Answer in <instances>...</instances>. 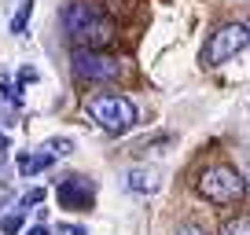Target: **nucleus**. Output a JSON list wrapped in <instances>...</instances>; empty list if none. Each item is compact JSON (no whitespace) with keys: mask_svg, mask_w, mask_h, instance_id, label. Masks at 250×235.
I'll return each instance as SVG.
<instances>
[{"mask_svg":"<svg viewBox=\"0 0 250 235\" xmlns=\"http://www.w3.org/2000/svg\"><path fill=\"white\" fill-rule=\"evenodd\" d=\"M62 26L78 48H100L114 37V22L96 4H85V0H74L62 8Z\"/></svg>","mask_w":250,"mask_h":235,"instance_id":"1","label":"nucleus"},{"mask_svg":"<svg viewBox=\"0 0 250 235\" xmlns=\"http://www.w3.org/2000/svg\"><path fill=\"white\" fill-rule=\"evenodd\" d=\"M88 114H92V121H100V129H107V133H129L136 121V107L133 99H125V96L118 92H103V96H92L88 99Z\"/></svg>","mask_w":250,"mask_h":235,"instance_id":"2","label":"nucleus"},{"mask_svg":"<svg viewBox=\"0 0 250 235\" xmlns=\"http://www.w3.org/2000/svg\"><path fill=\"white\" fill-rule=\"evenodd\" d=\"M247 184H243V173L232 165H210V169L199 176V195L210 198L217 206H232L235 198H243Z\"/></svg>","mask_w":250,"mask_h":235,"instance_id":"3","label":"nucleus"},{"mask_svg":"<svg viewBox=\"0 0 250 235\" xmlns=\"http://www.w3.org/2000/svg\"><path fill=\"white\" fill-rule=\"evenodd\" d=\"M243 48H247V26L243 22H225V26H217V30L210 33L203 63L206 66H221V63H228V59H235Z\"/></svg>","mask_w":250,"mask_h":235,"instance_id":"4","label":"nucleus"},{"mask_svg":"<svg viewBox=\"0 0 250 235\" xmlns=\"http://www.w3.org/2000/svg\"><path fill=\"white\" fill-rule=\"evenodd\" d=\"M74 74L85 81H114L122 74V63L114 55H103L96 48H78L74 52Z\"/></svg>","mask_w":250,"mask_h":235,"instance_id":"5","label":"nucleus"},{"mask_svg":"<svg viewBox=\"0 0 250 235\" xmlns=\"http://www.w3.org/2000/svg\"><path fill=\"white\" fill-rule=\"evenodd\" d=\"M55 195H59L62 210H88L96 198V184L88 176H66V180H59Z\"/></svg>","mask_w":250,"mask_h":235,"instance_id":"6","label":"nucleus"},{"mask_svg":"<svg viewBox=\"0 0 250 235\" xmlns=\"http://www.w3.org/2000/svg\"><path fill=\"white\" fill-rule=\"evenodd\" d=\"M48 165H52V155H48V151H26V155H19V173H22V176H37Z\"/></svg>","mask_w":250,"mask_h":235,"instance_id":"7","label":"nucleus"},{"mask_svg":"<svg viewBox=\"0 0 250 235\" xmlns=\"http://www.w3.org/2000/svg\"><path fill=\"white\" fill-rule=\"evenodd\" d=\"M125 188L136 191V195H151V191L158 188V180H155V173H151V169H133L129 176H125Z\"/></svg>","mask_w":250,"mask_h":235,"instance_id":"8","label":"nucleus"},{"mask_svg":"<svg viewBox=\"0 0 250 235\" xmlns=\"http://www.w3.org/2000/svg\"><path fill=\"white\" fill-rule=\"evenodd\" d=\"M30 15H33V0H22L19 11H15V19H11V33H22L26 22H30Z\"/></svg>","mask_w":250,"mask_h":235,"instance_id":"9","label":"nucleus"},{"mask_svg":"<svg viewBox=\"0 0 250 235\" xmlns=\"http://www.w3.org/2000/svg\"><path fill=\"white\" fill-rule=\"evenodd\" d=\"M0 99H8V103H22V96H19V85H11L8 78H4V74H0Z\"/></svg>","mask_w":250,"mask_h":235,"instance_id":"10","label":"nucleus"},{"mask_svg":"<svg viewBox=\"0 0 250 235\" xmlns=\"http://www.w3.org/2000/svg\"><path fill=\"white\" fill-rule=\"evenodd\" d=\"M4 235H19V228H22V213H11V217H4Z\"/></svg>","mask_w":250,"mask_h":235,"instance_id":"11","label":"nucleus"},{"mask_svg":"<svg viewBox=\"0 0 250 235\" xmlns=\"http://www.w3.org/2000/svg\"><path fill=\"white\" fill-rule=\"evenodd\" d=\"M221 235H247V217H235V220H228Z\"/></svg>","mask_w":250,"mask_h":235,"instance_id":"12","label":"nucleus"},{"mask_svg":"<svg viewBox=\"0 0 250 235\" xmlns=\"http://www.w3.org/2000/svg\"><path fill=\"white\" fill-rule=\"evenodd\" d=\"M70 147H74V143L70 140H48V155H70Z\"/></svg>","mask_w":250,"mask_h":235,"instance_id":"13","label":"nucleus"},{"mask_svg":"<svg viewBox=\"0 0 250 235\" xmlns=\"http://www.w3.org/2000/svg\"><path fill=\"white\" fill-rule=\"evenodd\" d=\"M33 81H37V70H33V66H22V70H19V88L33 85Z\"/></svg>","mask_w":250,"mask_h":235,"instance_id":"14","label":"nucleus"},{"mask_svg":"<svg viewBox=\"0 0 250 235\" xmlns=\"http://www.w3.org/2000/svg\"><path fill=\"white\" fill-rule=\"evenodd\" d=\"M177 235H206V228H199V224H180Z\"/></svg>","mask_w":250,"mask_h":235,"instance_id":"15","label":"nucleus"},{"mask_svg":"<svg viewBox=\"0 0 250 235\" xmlns=\"http://www.w3.org/2000/svg\"><path fill=\"white\" fill-rule=\"evenodd\" d=\"M41 198H44V191H37V188H33V191H30V195H26V198H22V206H37V202H41Z\"/></svg>","mask_w":250,"mask_h":235,"instance_id":"16","label":"nucleus"},{"mask_svg":"<svg viewBox=\"0 0 250 235\" xmlns=\"http://www.w3.org/2000/svg\"><path fill=\"white\" fill-rule=\"evenodd\" d=\"M26 235H48V228H41V224H37V228H30Z\"/></svg>","mask_w":250,"mask_h":235,"instance_id":"17","label":"nucleus"},{"mask_svg":"<svg viewBox=\"0 0 250 235\" xmlns=\"http://www.w3.org/2000/svg\"><path fill=\"white\" fill-rule=\"evenodd\" d=\"M4 151H8V136L0 133V158H4Z\"/></svg>","mask_w":250,"mask_h":235,"instance_id":"18","label":"nucleus"},{"mask_svg":"<svg viewBox=\"0 0 250 235\" xmlns=\"http://www.w3.org/2000/svg\"><path fill=\"white\" fill-rule=\"evenodd\" d=\"M66 232H70V235H88L85 228H66Z\"/></svg>","mask_w":250,"mask_h":235,"instance_id":"19","label":"nucleus"}]
</instances>
